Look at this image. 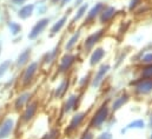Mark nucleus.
Wrapping results in <instances>:
<instances>
[{"label":"nucleus","instance_id":"4","mask_svg":"<svg viewBox=\"0 0 152 139\" xmlns=\"http://www.w3.org/2000/svg\"><path fill=\"white\" fill-rule=\"evenodd\" d=\"M80 53L79 52H63L58 63L56 64L54 75L56 77H65L71 75L72 71L76 67L77 63L79 61Z\"/></svg>","mask_w":152,"mask_h":139},{"label":"nucleus","instance_id":"38","mask_svg":"<svg viewBox=\"0 0 152 139\" xmlns=\"http://www.w3.org/2000/svg\"><path fill=\"white\" fill-rule=\"evenodd\" d=\"M146 127L149 130L152 131V110L149 112V116H148V121H146Z\"/></svg>","mask_w":152,"mask_h":139},{"label":"nucleus","instance_id":"22","mask_svg":"<svg viewBox=\"0 0 152 139\" xmlns=\"http://www.w3.org/2000/svg\"><path fill=\"white\" fill-rule=\"evenodd\" d=\"M118 13H119V11L117 7H114L112 5H106L98 19V24L102 27H106L107 25H110L113 21L114 18L118 15Z\"/></svg>","mask_w":152,"mask_h":139},{"label":"nucleus","instance_id":"16","mask_svg":"<svg viewBox=\"0 0 152 139\" xmlns=\"http://www.w3.org/2000/svg\"><path fill=\"white\" fill-rule=\"evenodd\" d=\"M131 91L136 97H148L152 94V80L136 78L131 81Z\"/></svg>","mask_w":152,"mask_h":139},{"label":"nucleus","instance_id":"8","mask_svg":"<svg viewBox=\"0 0 152 139\" xmlns=\"http://www.w3.org/2000/svg\"><path fill=\"white\" fill-rule=\"evenodd\" d=\"M18 130V114L5 113L0 119V139H12Z\"/></svg>","mask_w":152,"mask_h":139},{"label":"nucleus","instance_id":"30","mask_svg":"<svg viewBox=\"0 0 152 139\" xmlns=\"http://www.w3.org/2000/svg\"><path fill=\"white\" fill-rule=\"evenodd\" d=\"M137 63L142 66V65H149L152 64V51H144L140 52L137 56Z\"/></svg>","mask_w":152,"mask_h":139},{"label":"nucleus","instance_id":"35","mask_svg":"<svg viewBox=\"0 0 152 139\" xmlns=\"http://www.w3.org/2000/svg\"><path fill=\"white\" fill-rule=\"evenodd\" d=\"M94 139H113V135L110 130H102L98 132V135H96Z\"/></svg>","mask_w":152,"mask_h":139},{"label":"nucleus","instance_id":"12","mask_svg":"<svg viewBox=\"0 0 152 139\" xmlns=\"http://www.w3.org/2000/svg\"><path fill=\"white\" fill-rule=\"evenodd\" d=\"M112 66L110 63H103L100 64L98 67H96L94 71H92V79H91V84H90V89L92 90H99L103 84L105 83L109 73L111 72Z\"/></svg>","mask_w":152,"mask_h":139},{"label":"nucleus","instance_id":"6","mask_svg":"<svg viewBox=\"0 0 152 139\" xmlns=\"http://www.w3.org/2000/svg\"><path fill=\"white\" fill-rule=\"evenodd\" d=\"M83 100V93L79 91H73L70 92L63 100L60 105V110H59V117L60 119H65L69 118L70 116H72L75 112H77L81 105Z\"/></svg>","mask_w":152,"mask_h":139},{"label":"nucleus","instance_id":"25","mask_svg":"<svg viewBox=\"0 0 152 139\" xmlns=\"http://www.w3.org/2000/svg\"><path fill=\"white\" fill-rule=\"evenodd\" d=\"M64 138V133H63V129L58 125H53L51 127H48L38 139H63Z\"/></svg>","mask_w":152,"mask_h":139},{"label":"nucleus","instance_id":"28","mask_svg":"<svg viewBox=\"0 0 152 139\" xmlns=\"http://www.w3.org/2000/svg\"><path fill=\"white\" fill-rule=\"evenodd\" d=\"M145 127H146V121L144 119L138 118V119H134V120L130 121L125 127H123L120 130V133L125 135L127 131H131V130H144Z\"/></svg>","mask_w":152,"mask_h":139},{"label":"nucleus","instance_id":"27","mask_svg":"<svg viewBox=\"0 0 152 139\" xmlns=\"http://www.w3.org/2000/svg\"><path fill=\"white\" fill-rule=\"evenodd\" d=\"M91 79H92V71H88L87 73H85V74H83L81 77H79L78 80H77V84H76L77 91L84 93L85 90L90 89Z\"/></svg>","mask_w":152,"mask_h":139},{"label":"nucleus","instance_id":"40","mask_svg":"<svg viewBox=\"0 0 152 139\" xmlns=\"http://www.w3.org/2000/svg\"><path fill=\"white\" fill-rule=\"evenodd\" d=\"M60 1L61 0H48V4H50V6H59Z\"/></svg>","mask_w":152,"mask_h":139},{"label":"nucleus","instance_id":"15","mask_svg":"<svg viewBox=\"0 0 152 139\" xmlns=\"http://www.w3.org/2000/svg\"><path fill=\"white\" fill-rule=\"evenodd\" d=\"M83 34H84L83 27L79 26L75 29L65 40H63V52H75L77 47L80 46L83 41Z\"/></svg>","mask_w":152,"mask_h":139},{"label":"nucleus","instance_id":"19","mask_svg":"<svg viewBox=\"0 0 152 139\" xmlns=\"http://www.w3.org/2000/svg\"><path fill=\"white\" fill-rule=\"evenodd\" d=\"M107 51L104 46L98 45L88 56H87V64L90 66V69H96L98 67L100 64L104 63V59L106 58Z\"/></svg>","mask_w":152,"mask_h":139},{"label":"nucleus","instance_id":"3","mask_svg":"<svg viewBox=\"0 0 152 139\" xmlns=\"http://www.w3.org/2000/svg\"><path fill=\"white\" fill-rule=\"evenodd\" d=\"M112 114L113 113H112L111 107H110V100H104L90 114L86 127H88L96 132H99V131L104 130V127L107 125Z\"/></svg>","mask_w":152,"mask_h":139},{"label":"nucleus","instance_id":"9","mask_svg":"<svg viewBox=\"0 0 152 139\" xmlns=\"http://www.w3.org/2000/svg\"><path fill=\"white\" fill-rule=\"evenodd\" d=\"M34 98H36V92L32 89L31 90L18 91L17 94L14 96L12 103H11V111H12V113L19 114Z\"/></svg>","mask_w":152,"mask_h":139},{"label":"nucleus","instance_id":"21","mask_svg":"<svg viewBox=\"0 0 152 139\" xmlns=\"http://www.w3.org/2000/svg\"><path fill=\"white\" fill-rule=\"evenodd\" d=\"M130 99H131V94H130L127 91H121V92L117 93L113 98L110 100V107H111L112 113L118 112V111L121 110L125 105L129 104Z\"/></svg>","mask_w":152,"mask_h":139},{"label":"nucleus","instance_id":"36","mask_svg":"<svg viewBox=\"0 0 152 139\" xmlns=\"http://www.w3.org/2000/svg\"><path fill=\"white\" fill-rule=\"evenodd\" d=\"M27 2H30V0H8V4H10L11 6H13L15 10H17L18 7H20V6L25 5V4H27Z\"/></svg>","mask_w":152,"mask_h":139},{"label":"nucleus","instance_id":"11","mask_svg":"<svg viewBox=\"0 0 152 139\" xmlns=\"http://www.w3.org/2000/svg\"><path fill=\"white\" fill-rule=\"evenodd\" d=\"M53 23V17L52 15H46V17H41L39 18L37 21H34V24L31 26L28 33H27V39L30 41H36L38 40L41 35L44 34L51 26V24Z\"/></svg>","mask_w":152,"mask_h":139},{"label":"nucleus","instance_id":"1","mask_svg":"<svg viewBox=\"0 0 152 139\" xmlns=\"http://www.w3.org/2000/svg\"><path fill=\"white\" fill-rule=\"evenodd\" d=\"M41 65L39 60H32L27 66L17 72V92L21 90H31L36 85L41 72Z\"/></svg>","mask_w":152,"mask_h":139},{"label":"nucleus","instance_id":"31","mask_svg":"<svg viewBox=\"0 0 152 139\" xmlns=\"http://www.w3.org/2000/svg\"><path fill=\"white\" fill-rule=\"evenodd\" d=\"M138 78H142V79H150V80H152V64L142 65L140 69H139Z\"/></svg>","mask_w":152,"mask_h":139},{"label":"nucleus","instance_id":"42","mask_svg":"<svg viewBox=\"0 0 152 139\" xmlns=\"http://www.w3.org/2000/svg\"><path fill=\"white\" fill-rule=\"evenodd\" d=\"M4 114H5V112H4V110L0 107V119L2 118V116H4Z\"/></svg>","mask_w":152,"mask_h":139},{"label":"nucleus","instance_id":"7","mask_svg":"<svg viewBox=\"0 0 152 139\" xmlns=\"http://www.w3.org/2000/svg\"><path fill=\"white\" fill-rule=\"evenodd\" d=\"M105 34H106V27H100V29L88 33L85 38H83V41L80 44L79 53L83 57H87L102 42Z\"/></svg>","mask_w":152,"mask_h":139},{"label":"nucleus","instance_id":"5","mask_svg":"<svg viewBox=\"0 0 152 139\" xmlns=\"http://www.w3.org/2000/svg\"><path fill=\"white\" fill-rule=\"evenodd\" d=\"M41 108V103L38 98H34L19 114H18V130L26 129L37 119ZM17 130V131H18Z\"/></svg>","mask_w":152,"mask_h":139},{"label":"nucleus","instance_id":"18","mask_svg":"<svg viewBox=\"0 0 152 139\" xmlns=\"http://www.w3.org/2000/svg\"><path fill=\"white\" fill-rule=\"evenodd\" d=\"M70 19H71V13H67V10H66L65 13H63L59 18L53 20V23L51 24L48 29V38H54L60 34L69 26Z\"/></svg>","mask_w":152,"mask_h":139},{"label":"nucleus","instance_id":"32","mask_svg":"<svg viewBox=\"0 0 152 139\" xmlns=\"http://www.w3.org/2000/svg\"><path fill=\"white\" fill-rule=\"evenodd\" d=\"M96 138V131L88 129V127H85L76 139H94Z\"/></svg>","mask_w":152,"mask_h":139},{"label":"nucleus","instance_id":"23","mask_svg":"<svg viewBox=\"0 0 152 139\" xmlns=\"http://www.w3.org/2000/svg\"><path fill=\"white\" fill-rule=\"evenodd\" d=\"M36 15V2H27L15 10V17L20 21L30 20Z\"/></svg>","mask_w":152,"mask_h":139},{"label":"nucleus","instance_id":"20","mask_svg":"<svg viewBox=\"0 0 152 139\" xmlns=\"http://www.w3.org/2000/svg\"><path fill=\"white\" fill-rule=\"evenodd\" d=\"M90 6H91V5L86 1V2L81 4L80 6H78V7H76V8H73V11H72V15H71V19H70V24H69L70 27H75V29H77V26H78L80 23H83V20L85 19L86 13H87Z\"/></svg>","mask_w":152,"mask_h":139},{"label":"nucleus","instance_id":"13","mask_svg":"<svg viewBox=\"0 0 152 139\" xmlns=\"http://www.w3.org/2000/svg\"><path fill=\"white\" fill-rule=\"evenodd\" d=\"M72 87V77L71 75H65L60 77L59 81L52 90V99L56 102H61L69 93Z\"/></svg>","mask_w":152,"mask_h":139},{"label":"nucleus","instance_id":"14","mask_svg":"<svg viewBox=\"0 0 152 139\" xmlns=\"http://www.w3.org/2000/svg\"><path fill=\"white\" fill-rule=\"evenodd\" d=\"M106 5L107 4L104 2V1H97L96 4L91 5L88 11H87V13H86L85 19L80 24V27H83V29L91 27L96 23H98V19H99V17H100V14H102V12H103V10L105 8Z\"/></svg>","mask_w":152,"mask_h":139},{"label":"nucleus","instance_id":"2","mask_svg":"<svg viewBox=\"0 0 152 139\" xmlns=\"http://www.w3.org/2000/svg\"><path fill=\"white\" fill-rule=\"evenodd\" d=\"M90 114V110H78L72 116H70L66 125L63 129L64 137L69 139H76L78 135L85 129L84 126L87 125Z\"/></svg>","mask_w":152,"mask_h":139},{"label":"nucleus","instance_id":"41","mask_svg":"<svg viewBox=\"0 0 152 139\" xmlns=\"http://www.w3.org/2000/svg\"><path fill=\"white\" fill-rule=\"evenodd\" d=\"M2 51H4V42H2V40H0V58L2 56Z\"/></svg>","mask_w":152,"mask_h":139},{"label":"nucleus","instance_id":"39","mask_svg":"<svg viewBox=\"0 0 152 139\" xmlns=\"http://www.w3.org/2000/svg\"><path fill=\"white\" fill-rule=\"evenodd\" d=\"M84 2H86V0H75V2H73V5H72V7L73 8H76L78 6H80L81 4H84Z\"/></svg>","mask_w":152,"mask_h":139},{"label":"nucleus","instance_id":"17","mask_svg":"<svg viewBox=\"0 0 152 139\" xmlns=\"http://www.w3.org/2000/svg\"><path fill=\"white\" fill-rule=\"evenodd\" d=\"M33 53H34V48L32 45H28L26 47H24L14 58V70L15 72H19L20 70H23L25 66H27L32 60H33Z\"/></svg>","mask_w":152,"mask_h":139},{"label":"nucleus","instance_id":"10","mask_svg":"<svg viewBox=\"0 0 152 139\" xmlns=\"http://www.w3.org/2000/svg\"><path fill=\"white\" fill-rule=\"evenodd\" d=\"M63 53V40L58 44H56L52 48L45 51L40 58H39V63L41 65L42 70L51 69L52 66H56V64L58 63L60 56Z\"/></svg>","mask_w":152,"mask_h":139},{"label":"nucleus","instance_id":"37","mask_svg":"<svg viewBox=\"0 0 152 139\" xmlns=\"http://www.w3.org/2000/svg\"><path fill=\"white\" fill-rule=\"evenodd\" d=\"M73 2H75V0H61V1H60V4H59V6H58V8H59V10L67 8V7L72 6V5H73Z\"/></svg>","mask_w":152,"mask_h":139},{"label":"nucleus","instance_id":"34","mask_svg":"<svg viewBox=\"0 0 152 139\" xmlns=\"http://www.w3.org/2000/svg\"><path fill=\"white\" fill-rule=\"evenodd\" d=\"M142 5H143V0H130V1H129V5H127V10H129L130 12H134V11H137Z\"/></svg>","mask_w":152,"mask_h":139},{"label":"nucleus","instance_id":"24","mask_svg":"<svg viewBox=\"0 0 152 139\" xmlns=\"http://www.w3.org/2000/svg\"><path fill=\"white\" fill-rule=\"evenodd\" d=\"M6 29L8 31L10 35L12 38H17V37H21L23 32H24V26L21 23H19L18 20H12L8 19L6 21Z\"/></svg>","mask_w":152,"mask_h":139},{"label":"nucleus","instance_id":"26","mask_svg":"<svg viewBox=\"0 0 152 139\" xmlns=\"http://www.w3.org/2000/svg\"><path fill=\"white\" fill-rule=\"evenodd\" d=\"M14 70V59H4L0 61V80H4Z\"/></svg>","mask_w":152,"mask_h":139},{"label":"nucleus","instance_id":"43","mask_svg":"<svg viewBox=\"0 0 152 139\" xmlns=\"http://www.w3.org/2000/svg\"><path fill=\"white\" fill-rule=\"evenodd\" d=\"M149 139H152V131H151V133H150V136H149Z\"/></svg>","mask_w":152,"mask_h":139},{"label":"nucleus","instance_id":"29","mask_svg":"<svg viewBox=\"0 0 152 139\" xmlns=\"http://www.w3.org/2000/svg\"><path fill=\"white\" fill-rule=\"evenodd\" d=\"M48 0H39L36 2V15H38L39 18L48 15Z\"/></svg>","mask_w":152,"mask_h":139},{"label":"nucleus","instance_id":"33","mask_svg":"<svg viewBox=\"0 0 152 139\" xmlns=\"http://www.w3.org/2000/svg\"><path fill=\"white\" fill-rule=\"evenodd\" d=\"M15 86H17V74H13L11 78H8L4 81V90H6V91L15 89Z\"/></svg>","mask_w":152,"mask_h":139}]
</instances>
